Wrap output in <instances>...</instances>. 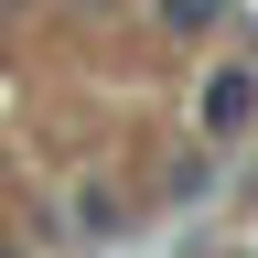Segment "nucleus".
<instances>
[{
  "instance_id": "2",
  "label": "nucleus",
  "mask_w": 258,
  "mask_h": 258,
  "mask_svg": "<svg viewBox=\"0 0 258 258\" xmlns=\"http://www.w3.org/2000/svg\"><path fill=\"white\" fill-rule=\"evenodd\" d=\"M64 237H129V194L86 172V183H76V205H64Z\"/></svg>"
},
{
  "instance_id": "5",
  "label": "nucleus",
  "mask_w": 258,
  "mask_h": 258,
  "mask_svg": "<svg viewBox=\"0 0 258 258\" xmlns=\"http://www.w3.org/2000/svg\"><path fill=\"white\" fill-rule=\"evenodd\" d=\"M0 258H32V247H22V237H0Z\"/></svg>"
},
{
  "instance_id": "1",
  "label": "nucleus",
  "mask_w": 258,
  "mask_h": 258,
  "mask_svg": "<svg viewBox=\"0 0 258 258\" xmlns=\"http://www.w3.org/2000/svg\"><path fill=\"white\" fill-rule=\"evenodd\" d=\"M247 118H258V76L247 64H215V76L194 86V129H205V140H237Z\"/></svg>"
},
{
  "instance_id": "4",
  "label": "nucleus",
  "mask_w": 258,
  "mask_h": 258,
  "mask_svg": "<svg viewBox=\"0 0 258 258\" xmlns=\"http://www.w3.org/2000/svg\"><path fill=\"white\" fill-rule=\"evenodd\" d=\"M64 11H76V22H118L129 0H64Z\"/></svg>"
},
{
  "instance_id": "3",
  "label": "nucleus",
  "mask_w": 258,
  "mask_h": 258,
  "mask_svg": "<svg viewBox=\"0 0 258 258\" xmlns=\"http://www.w3.org/2000/svg\"><path fill=\"white\" fill-rule=\"evenodd\" d=\"M161 11V32H172V43H205V32L226 22V0H151Z\"/></svg>"
}]
</instances>
